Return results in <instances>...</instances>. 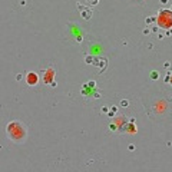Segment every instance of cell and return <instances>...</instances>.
I'll list each match as a JSON object with an SVG mask.
<instances>
[{
	"label": "cell",
	"instance_id": "277c9868",
	"mask_svg": "<svg viewBox=\"0 0 172 172\" xmlns=\"http://www.w3.org/2000/svg\"><path fill=\"white\" fill-rule=\"evenodd\" d=\"M53 77H55V70H53V69H49V70H47V75L45 73V82H46V83H50Z\"/></svg>",
	"mask_w": 172,
	"mask_h": 172
},
{
	"label": "cell",
	"instance_id": "7a4b0ae2",
	"mask_svg": "<svg viewBox=\"0 0 172 172\" xmlns=\"http://www.w3.org/2000/svg\"><path fill=\"white\" fill-rule=\"evenodd\" d=\"M158 25L161 29H169L172 27V10H161L159 15H158V19H156Z\"/></svg>",
	"mask_w": 172,
	"mask_h": 172
},
{
	"label": "cell",
	"instance_id": "8992f818",
	"mask_svg": "<svg viewBox=\"0 0 172 172\" xmlns=\"http://www.w3.org/2000/svg\"><path fill=\"white\" fill-rule=\"evenodd\" d=\"M166 82H169V83H171V85H172V79H171V77H169V76H168V77H166Z\"/></svg>",
	"mask_w": 172,
	"mask_h": 172
},
{
	"label": "cell",
	"instance_id": "5b68a950",
	"mask_svg": "<svg viewBox=\"0 0 172 172\" xmlns=\"http://www.w3.org/2000/svg\"><path fill=\"white\" fill-rule=\"evenodd\" d=\"M152 77L156 79V77H158V73H156V72H152Z\"/></svg>",
	"mask_w": 172,
	"mask_h": 172
},
{
	"label": "cell",
	"instance_id": "6da1fadb",
	"mask_svg": "<svg viewBox=\"0 0 172 172\" xmlns=\"http://www.w3.org/2000/svg\"><path fill=\"white\" fill-rule=\"evenodd\" d=\"M6 132H7L9 139L13 141L15 143H22L26 139V136H27V131H26L25 125H22L17 121L10 122L7 125V128H6Z\"/></svg>",
	"mask_w": 172,
	"mask_h": 172
},
{
	"label": "cell",
	"instance_id": "3957f363",
	"mask_svg": "<svg viewBox=\"0 0 172 172\" xmlns=\"http://www.w3.org/2000/svg\"><path fill=\"white\" fill-rule=\"evenodd\" d=\"M39 82V75L36 72H29L26 75V83L30 85V86H36Z\"/></svg>",
	"mask_w": 172,
	"mask_h": 172
}]
</instances>
